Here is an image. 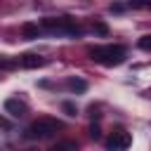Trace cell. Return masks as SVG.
Wrapping results in <instances>:
<instances>
[{
  "instance_id": "6da1fadb",
  "label": "cell",
  "mask_w": 151,
  "mask_h": 151,
  "mask_svg": "<svg viewBox=\"0 0 151 151\" xmlns=\"http://www.w3.org/2000/svg\"><path fill=\"white\" fill-rule=\"evenodd\" d=\"M90 59L101 64V66H118L127 59V50L125 45H94L87 50Z\"/></svg>"
},
{
  "instance_id": "30bf717a",
  "label": "cell",
  "mask_w": 151,
  "mask_h": 151,
  "mask_svg": "<svg viewBox=\"0 0 151 151\" xmlns=\"http://www.w3.org/2000/svg\"><path fill=\"white\" fill-rule=\"evenodd\" d=\"M139 50H144V52L151 50V35H142L139 38Z\"/></svg>"
},
{
  "instance_id": "7a4b0ae2",
  "label": "cell",
  "mask_w": 151,
  "mask_h": 151,
  "mask_svg": "<svg viewBox=\"0 0 151 151\" xmlns=\"http://www.w3.org/2000/svg\"><path fill=\"white\" fill-rule=\"evenodd\" d=\"M40 28H45L52 35H66V38L83 35V26L76 24V19H71V17H47V19H42Z\"/></svg>"
},
{
  "instance_id": "3957f363",
  "label": "cell",
  "mask_w": 151,
  "mask_h": 151,
  "mask_svg": "<svg viewBox=\"0 0 151 151\" xmlns=\"http://www.w3.org/2000/svg\"><path fill=\"white\" fill-rule=\"evenodd\" d=\"M59 130H64V123L61 120H57V118H38V120H33L28 127H26V137L28 139H50V137H54Z\"/></svg>"
},
{
  "instance_id": "ba28073f",
  "label": "cell",
  "mask_w": 151,
  "mask_h": 151,
  "mask_svg": "<svg viewBox=\"0 0 151 151\" xmlns=\"http://www.w3.org/2000/svg\"><path fill=\"white\" fill-rule=\"evenodd\" d=\"M66 87H68L71 92H76V94H83V92L87 90V83H85L83 78H68V80H66Z\"/></svg>"
},
{
  "instance_id": "5b68a950",
  "label": "cell",
  "mask_w": 151,
  "mask_h": 151,
  "mask_svg": "<svg viewBox=\"0 0 151 151\" xmlns=\"http://www.w3.org/2000/svg\"><path fill=\"white\" fill-rule=\"evenodd\" d=\"M5 111L12 113L14 118H21V116L28 113V104H26L24 99H19V97H9V99L5 101Z\"/></svg>"
},
{
  "instance_id": "8992f818",
  "label": "cell",
  "mask_w": 151,
  "mask_h": 151,
  "mask_svg": "<svg viewBox=\"0 0 151 151\" xmlns=\"http://www.w3.org/2000/svg\"><path fill=\"white\" fill-rule=\"evenodd\" d=\"M19 64H21L24 68H42V66L47 64V59L40 57V54H35V52H28V54H21Z\"/></svg>"
},
{
  "instance_id": "9c48e42d",
  "label": "cell",
  "mask_w": 151,
  "mask_h": 151,
  "mask_svg": "<svg viewBox=\"0 0 151 151\" xmlns=\"http://www.w3.org/2000/svg\"><path fill=\"white\" fill-rule=\"evenodd\" d=\"M92 31L99 33V35H109V26H106L104 21H94V24H92Z\"/></svg>"
},
{
  "instance_id": "2e32d148",
  "label": "cell",
  "mask_w": 151,
  "mask_h": 151,
  "mask_svg": "<svg viewBox=\"0 0 151 151\" xmlns=\"http://www.w3.org/2000/svg\"><path fill=\"white\" fill-rule=\"evenodd\" d=\"M0 127H7V123H5V120H2V118H0Z\"/></svg>"
},
{
  "instance_id": "9a60e30c",
  "label": "cell",
  "mask_w": 151,
  "mask_h": 151,
  "mask_svg": "<svg viewBox=\"0 0 151 151\" xmlns=\"http://www.w3.org/2000/svg\"><path fill=\"white\" fill-rule=\"evenodd\" d=\"M111 12H116V14H120V12H125V5H120V2H116V5H111Z\"/></svg>"
},
{
  "instance_id": "5bb4252c",
  "label": "cell",
  "mask_w": 151,
  "mask_h": 151,
  "mask_svg": "<svg viewBox=\"0 0 151 151\" xmlns=\"http://www.w3.org/2000/svg\"><path fill=\"white\" fill-rule=\"evenodd\" d=\"M64 111H66L68 116H76V106H73L71 101H64Z\"/></svg>"
},
{
  "instance_id": "8fae6325",
  "label": "cell",
  "mask_w": 151,
  "mask_h": 151,
  "mask_svg": "<svg viewBox=\"0 0 151 151\" xmlns=\"http://www.w3.org/2000/svg\"><path fill=\"white\" fill-rule=\"evenodd\" d=\"M17 66V61L14 59H9V57H2L0 54V68H14Z\"/></svg>"
},
{
  "instance_id": "4fadbf2b",
  "label": "cell",
  "mask_w": 151,
  "mask_h": 151,
  "mask_svg": "<svg viewBox=\"0 0 151 151\" xmlns=\"http://www.w3.org/2000/svg\"><path fill=\"white\" fill-rule=\"evenodd\" d=\"M90 137H92V139H99V137H101V130H99V125H94V123L90 125Z\"/></svg>"
},
{
  "instance_id": "52a82bcc",
  "label": "cell",
  "mask_w": 151,
  "mask_h": 151,
  "mask_svg": "<svg viewBox=\"0 0 151 151\" xmlns=\"http://www.w3.org/2000/svg\"><path fill=\"white\" fill-rule=\"evenodd\" d=\"M40 31H42V28H40L38 24H31V21L21 26V33H24V38H26V40H35V38L40 35Z\"/></svg>"
},
{
  "instance_id": "7c38bea8",
  "label": "cell",
  "mask_w": 151,
  "mask_h": 151,
  "mask_svg": "<svg viewBox=\"0 0 151 151\" xmlns=\"http://www.w3.org/2000/svg\"><path fill=\"white\" fill-rule=\"evenodd\" d=\"M151 5V0H130V7H137V9H146Z\"/></svg>"
},
{
  "instance_id": "277c9868",
  "label": "cell",
  "mask_w": 151,
  "mask_h": 151,
  "mask_svg": "<svg viewBox=\"0 0 151 151\" xmlns=\"http://www.w3.org/2000/svg\"><path fill=\"white\" fill-rule=\"evenodd\" d=\"M130 144H132V134L123 127H116L106 139V151H127Z\"/></svg>"
}]
</instances>
